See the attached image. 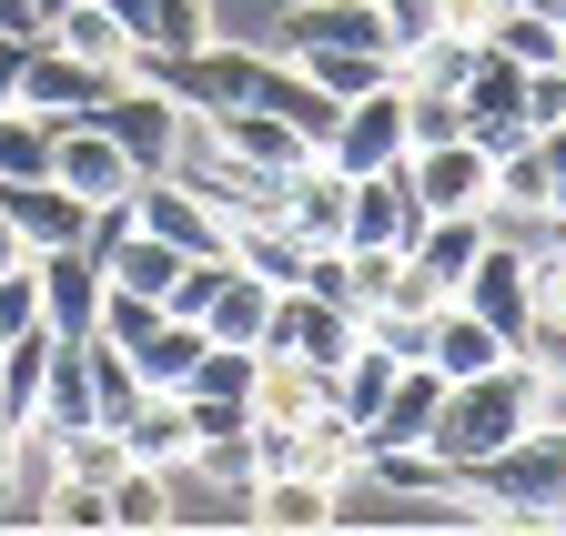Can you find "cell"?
I'll return each mask as SVG.
<instances>
[{"instance_id":"11","label":"cell","mask_w":566,"mask_h":536,"mask_svg":"<svg viewBox=\"0 0 566 536\" xmlns=\"http://www.w3.org/2000/svg\"><path fill=\"white\" fill-rule=\"evenodd\" d=\"M415 233H424V203H415L405 162H385V172H354V213H344V243H385V253H415Z\"/></svg>"},{"instance_id":"14","label":"cell","mask_w":566,"mask_h":536,"mask_svg":"<svg viewBox=\"0 0 566 536\" xmlns=\"http://www.w3.org/2000/svg\"><path fill=\"white\" fill-rule=\"evenodd\" d=\"M436 416H446V375L424 365V355H405L395 385H385V406H375V425H365V445H424Z\"/></svg>"},{"instance_id":"2","label":"cell","mask_w":566,"mask_h":536,"mask_svg":"<svg viewBox=\"0 0 566 536\" xmlns=\"http://www.w3.org/2000/svg\"><path fill=\"white\" fill-rule=\"evenodd\" d=\"M365 345V314L354 304H334V294H304V284H283L273 294V324H263V355H294V365H314L324 385H334V365Z\"/></svg>"},{"instance_id":"13","label":"cell","mask_w":566,"mask_h":536,"mask_svg":"<svg viewBox=\"0 0 566 536\" xmlns=\"http://www.w3.org/2000/svg\"><path fill=\"white\" fill-rule=\"evenodd\" d=\"M102 122L132 143V162H142V172H172V153H182V122H192V112H182L172 92H142V82H122Z\"/></svg>"},{"instance_id":"36","label":"cell","mask_w":566,"mask_h":536,"mask_svg":"<svg viewBox=\"0 0 566 536\" xmlns=\"http://www.w3.org/2000/svg\"><path fill=\"white\" fill-rule=\"evenodd\" d=\"M0 31H31V0H0Z\"/></svg>"},{"instance_id":"19","label":"cell","mask_w":566,"mask_h":536,"mask_svg":"<svg viewBox=\"0 0 566 536\" xmlns=\"http://www.w3.org/2000/svg\"><path fill=\"white\" fill-rule=\"evenodd\" d=\"M273 294H283V284H263L253 263H223V284H212V304H202V334H212V345H263Z\"/></svg>"},{"instance_id":"39","label":"cell","mask_w":566,"mask_h":536,"mask_svg":"<svg viewBox=\"0 0 566 536\" xmlns=\"http://www.w3.org/2000/svg\"><path fill=\"white\" fill-rule=\"evenodd\" d=\"M556 72H566V51H556Z\"/></svg>"},{"instance_id":"28","label":"cell","mask_w":566,"mask_h":536,"mask_svg":"<svg viewBox=\"0 0 566 536\" xmlns=\"http://www.w3.org/2000/svg\"><path fill=\"white\" fill-rule=\"evenodd\" d=\"M51 132L61 122H41L31 102H0V182H41L51 172Z\"/></svg>"},{"instance_id":"38","label":"cell","mask_w":566,"mask_h":536,"mask_svg":"<svg viewBox=\"0 0 566 536\" xmlns=\"http://www.w3.org/2000/svg\"><path fill=\"white\" fill-rule=\"evenodd\" d=\"M546 243H556V253H566V223H546Z\"/></svg>"},{"instance_id":"1","label":"cell","mask_w":566,"mask_h":536,"mask_svg":"<svg viewBox=\"0 0 566 536\" xmlns=\"http://www.w3.org/2000/svg\"><path fill=\"white\" fill-rule=\"evenodd\" d=\"M536 425V365L526 355H506V365H485V375H465V385H446V416H436V445L455 476H475L485 455H506L516 435Z\"/></svg>"},{"instance_id":"18","label":"cell","mask_w":566,"mask_h":536,"mask_svg":"<svg viewBox=\"0 0 566 536\" xmlns=\"http://www.w3.org/2000/svg\"><path fill=\"white\" fill-rule=\"evenodd\" d=\"M132 31V51H202L212 41V0H102Z\"/></svg>"},{"instance_id":"37","label":"cell","mask_w":566,"mask_h":536,"mask_svg":"<svg viewBox=\"0 0 566 536\" xmlns=\"http://www.w3.org/2000/svg\"><path fill=\"white\" fill-rule=\"evenodd\" d=\"M11 253H21V233H11V223H0V263H11Z\"/></svg>"},{"instance_id":"30","label":"cell","mask_w":566,"mask_h":536,"mask_svg":"<svg viewBox=\"0 0 566 536\" xmlns=\"http://www.w3.org/2000/svg\"><path fill=\"white\" fill-rule=\"evenodd\" d=\"M41 526L102 536V526H112V486H71V476H51V486H41Z\"/></svg>"},{"instance_id":"24","label":"cell","mask_w":566,"mask_h":536,"mask_svg":"<svg viewBox=\"0 0 566 536\" xmlns=\"http://www.w3.org/2000/svg\"><path fill=\"white\" fill-rule=\"evenodd\" d=\"M51 345H61L51 324H41V334H11V345H0V425H31V416H41V385H51Z\"/></svg>"},{"instance_id":"41","label":"cell","mask_w":566,"mask_h":536,"mask_svg":"<svg viewBox=\"0 0 566 536\" xmlns=\"http://www.w3.org/2000/svg\"><path fill=\"white\" fill-rule=\"evenodd\" d=\"M556 132H566V122H556Z\"/></svg>"},{"instance_id":"32","label":"cell","mask_w":566,"mask_h":536,"mask_svg":"<svg viewBox=\"0 0 566 536\" xmlns=\"http://www.w3.org/2000/svg\"><path fill=\"white\" fill-rule=\"evenodd\" d=\"M516 112H526V132H556V122H566V72H556V61H546V72H526V102H516Z\"/></svg>"},{"instance_id":"10","label":"cell","mask_w":566,"mask_h":536,"mask_svg":"<svg viewBox=\"0 0 566 536\" xmlns=\"http://www.w3.org/2000/svg\"><path fill=\"white\" fill-rule=\"evenodd\" d=\"M0 223L21 233V253H61V243H92V203L71 182H0Z\"/></svg>"},{"instance_id":"9","label":"cell","mask_w":566,"mask_h":536,"mask_svg":"<svg viewBox=\"0 0 566 536\" xmlns=\"http://www.w3.org/2000/svg\"><path fill=\"white\" fill-rule=\"evenodd\" d=\"M102 294H112V274H102V253H92V243H61V253H41V324H51V334L92 345Z\"/></svg>"},{"instance_id":"12","label":"cell","mask_w":566,"mask_h":536,"mask_svg":"<svg viewBox=\"0 0 566 536\" xmlns=\"http://www.w3.org/2000/svg\"><path fill=\"white\" fill-rule=\"evenodd\" d=\"M506 355H516V345H506V334H495L475 304L446 294L436 314H424V365H436L446 385H465V375H485V365H506Z\"/></svg>"},{"instance_id":"35","label":"cell","mask_w":566,"mask_h":536,"mask_svg":"<svg viewBox=\"0 0 566 536\" xmlns=\"http://www.w3.org/2000/svg\"><path fill=\"white\" fill-rule=\"evenodd\" d=\"M21 51H31V31H0V102H21Z\"/></svg>"},{"instance_id":"16","label":"cell","mask_w":566,"mask_h":536,"mask_svg":"<svg viewBox=\"0 0 566 536\" xmlns=\"http://www.w3.org/2000/svg\"><path fill=\"white\" fill-rule=\"evenodd\" d=\"M294 41H344V51H395L385 31V0H294L273 31V51H294Z\"/></svg>"},{"instance_id":"6","label":"cell","mask_w":566,"mask_h":536,"mask_svg":"<svg viewBox=\"0 0 566 536\" xmlns=\"http://www.w3.org/2000/svg\"><path fill=\"white\" fill-rule=\"evenodd\" d=\"M455 304H475L506 345H526V324H536V253L516 233H485V253H475V274L455 284Z\"/></svg>"},{"instance_id":"17","label":"cell","mask_w":566,"mask_h":536,"mask_svg":"<svg viewBox=\"0 0 566 536\" xmlns=\"http://www.w3.org/2000/svg\"><path fill=\"white\" fill-rule=\"evenodd\" d=\"M202 122L223 132V143H233L243 162H263V172H294V162H314V143H304V132L283 122L273 102H233V112H202Z\"/></svg>"},{"instance_id":"23","label":"cell","mask_w":566,"mask_h":536,"mask_svg":"<svg viewBox=\"0 0 566 536\" xmlns=\"http://www.w3.org/2000/svg\"><path fill=\"white\" fill-rule=\"evenodd\" d=\"M304 82H324L334 102H354V92H375V82H395V51H344V41H294L283 51Z\"/></svg>"},{"instance_id":"29","label":"cell","mask_w":566,"mask_h":536,"mask_svg":"<svg viewBox=\"0 0 566 536\" xmlns=\"http://www.w3.org/2000/svg\"><path fill=\"white\" fill-rule=\"evenodd\" d=\"M516 102H526V72H516L506 51L475 41V61H465V122H475V112H516Z\"/></svg>"},{"instance_id":"8","label":"cell","mask_w":566,"mask_h":536,"mask_svg":"<svg viewBox=\"0 0 566 536\" xmlns=\"http://www.w3.org/2000/svg\"><path fill=\"white\" fill-rule=\"evenodd\" d=\"M132 223L163 233V243H182V253H233V223L212 213L182 172H142V182H132Z\"/></svg>"},{"instance_id":"25","label":"cell","mask_w":566,"mask_h":536,"mask_svg":"<svg viewBox=\"0 0 566 536\" xmlns=\"http://www.w3.org/2000/svg\"><path fill=\"white\" fill-rule=\"evenodd\" d=\"M465 61H475V31H465V21H446L436 41L395 51V82H405V92H455V102H465Z\"/></svg>"},{"instance_id":"33","label":"cell","mask_w":566,"mask_h":536,"mask_svg":"<svg viewBox=\"0 0 566 536\" xmlns=\"http://www.w3.org/2000/svg\"><path fill=\"white\" fill-rule=\"evenodd\" d=\"M536 324H566V253L536 243Z\"/></svg>"},{"instance_id":"5","label":"cell","mask_w":566,"mask_h":536,"mask_svg":"<svg viewBox=\"0 0 566 536\" xmlns=\"http://www.w3.org/2000/svg\"><path fill=\"white\" fill-rule=\"evenodd\" d=\"M405 182H415L424 213H485L495 203V153L475 143V132H446V143L405 153Z\"/></svg>"},{"instance_id":"40","label":"cell","mask_w":566,"mask_h":536,"mask_svg":"<svg viewBox=\"0 0 566 536\" xmlns=\"http://www.w3.org/2000/svg\"><path fill=\"white\" fill-rule=\"evenodd\" d=\"M0 345H11V334H0Z\"/></svg>"},{"instance_id":"26","label":"cell","mask_w":566,"mask_h":536,"mask_svg":"<svg viewBox=\"0 0 566 536\" xmlns=\"http://www.w3.org/2000/svg\"><path fill=\"white\" fill-rule=\"evenodd\" d=\"M112 526L122 536H163V526H182V506H172V476H163V465H122V476H112Z\"/></svg>"},{"instance_id":"20","label":"cell","mask_w":566,"mask_h":536,"mask_svg":"<svg viewBox=\"0 0 566 536\" xmlns=\"http://www.w3.org/2000/svg\"><path fill=\"white\" fill-rule=\"evenodd\" d=\"M122 445L142 455V465H163V476H182V465H192V406H182V395H142V406L122 416Z\"/></svg>"},{"instance_id":"3","label":"cell","mask_w":566,"mask_h":536,"mask_svg":"<svg viewBox=\"0 0 566 536\" xmlns=\"http://www.w3.org/2000/svg\"><path fill=\"white\" fill-rule=\"evenodd\" d=\"M112 92H122V72H102V61H82V51H61V41L31 31V51H21V102L41 122H102Z\"/></svg>"},{"instance_id":"27","label":"cell","mask_w":566,"mask_h":536,"mask_svg":"<svg viewBox=\"0 0 566 536\" xmlns=\"http://www.w3.org/2000/svg\"><path fill=\"white\" fill-rule=\"evenodd\" d=\"M41 41H61V51H82V61H102V72H122V61H132V31L102 11V0H71V11L41 31Z\"/></svg>"},{"instance_id":"7","label":"cell","mask_w":566,"mask_h":536,"mask_svg":"<svg viewBox=\"0 0 566 536\" xmlns=\"http://www.w3.org/2000/svg\"><path fill=\"white\" fill-rule=\"evenodd\" d=\"M405 153H415V132H405V82H375V92H354V102L334 112V143H324L334 172H385V162H405Z\"/></svg>"},{"instance_id":"22","label":"cell","mask_w":566,"mask_h":536,"mask_svg":"<svg viewBox=\"0 0 566 536\" xmlns=\"http://www.w3.org/2000/svg\"><path fill=\"white\" fill-rule=\"evenodd\" d=\"M475 41H485V51H506L516 72H546V61L566 51V21H556V11H536V0H516V11H485V21H475Z\"/></svg>"},{"instance_id":"31","label":"cell","mask_w":566,"mask_h":536,"mask_svg":"<svg viewBox=\"0 0 566 536\" xmlns=\"http://www.w3.org/2000/svg\"><path fill=\"white\" fill-rule=\"evenodd\" d=\"M0 334H41V253L0 263Z\"/></svg>"},{"instance_id":"15","label":"cell","mask_w":566,"mask_h":536,"mask_svg":"<svg viewBox=\"0 0 566 536\" xmlns=\"http://www.w3.org/2000/svg\"><path fill=\"white\" fill-rule=\"evenodd\" d=\"M253 526H273V536H324L334 526V476H324V465H273V476L253 486Z\"/></svg>"},{"instance_id":"4","label":"cell","mask_w":566,"mask_h":536,"mask_svg":"<svg viewBox=\"0 0 566 536\" xmlns=\"http://www.w3.org/2000/svg\"><path fill=\"white\" fill-rule=\"evenodd\" d=\"M51 182H71L92 213H112V203H132L142 162H132V143H122L112 122H61L51 132Z\"/></svg>"},{"instance_id":"21","label":"cell","mask_w":566,"mask_h":536,"mask_svg":"<svg viewBox=\"0 0 566 536\" xmlns=\"http://www.w3.org/2000/svg\"><path fill=\"white\" fill-rule=\"evenodd\" d=\"M485 213H424V233H415V263L436 274V294H455L465 274H475V253H485Z\"/></svg>"},{"instance_id":"34","label":"cell","mask_w":566,"mask_h":536,"mask_svg":"<svg viewBox=\"0 0 566 536\" xmlns=\"http://www.w3.org/2000/svg\"><path fill=\"white\" fill-rule=\"evenodd\" d=\"M546 385H566V324H526V345H516Z\"/></svg>"}]
</instances>
